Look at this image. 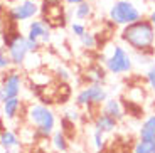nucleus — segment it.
Returning a JSON list of instances; mask_svg holds the SVG:
<instances>
[{"mask_svg":"<svg viewBox=\"0 0 155 153\" xmlns=\"http://www.w3.org/2000/svg\"><path fill=\"white\" fill-rule=\"evenodd\" d=\"M64 2V5H78V4H81V2H84V0H62Z\"/></svg>","mask_w":155,"mask_h":153,"instance_id":"nucleus-27","label":"nucleus"},{"mask_svg":"<svg viewBox=\"0 0 155 153\" xmlns=\"http://www.w3.org/2000/svg\"><path fill=\"white\" fill-rule=\"evenodd\" d=\"M120 41L128 46L137 54H152L155 52V29L148 17H142L133 24L121 27Z\"/></svg>","mask_w":155,"mask_h":153,"instance_id":"nucleus-1","label":"nucleus"},{"mask_svg":"<svg viewBox=\"0 0 155 153\" xmlns=\"http://www.w3.org/2000/svg\"><path fill=\"white\" fill-rule=\"evenodd\" d=\"M143 17V12L140 10L132 0H115L108 10V19L113 25L125 27L133 24Z\"/></svg>","mask_w":155,"mask_h":153,"instance_id":"nucleus-4","label":"nucleus"},{"mask_svg":"<svg viewBox=\"0 0 155 153\" xmlns=\"http://www.w3.org/2000/svg\"><path fill=\"white\" fill-rule=\"evenodd\" d=\"M20 111H22V99H20L19 96L10 98V99L2 103V116H4L5 121L17 119V116L20 115Z\"/></svg>","mask_w":155,"mask_h":153,"instance_id":"nucleus-13","label":"nucleus"},{"mask_svg":"<svg viewBox=\"0 0 155 153\" xmlns=\"http://www.w3.org/2000/svg\"><path fill=\"white\" fill-rule=\"evenodd\" d=\"M100 62L113 76H127L133 71V56L121 44H110L103 47L100 54Z\"/></svg>","mask_w":155,"mask_h":153,"instance_id":"nucleus-2","label":"nucleus"},{"mask_svg":"<svg viewBox=\"0 0 155 153\" xmlns=\"http://www.w3.org/2000/svg\"><path fill=\"white\" fill-rule=\"evenodd\" d=\"M4 41H5L7 52H8V56H10L12 66H14V67L22 69L24 61H25V57L29 56L27 37H25V34H20V32L15 31L14 34H10V37L5 35Z\"/></svg>","mask_w":155,"mask_h":153,"instance_id":"nucleus-7","label":"nucleus"},{"mask_svg":"<svg viewBox=\"0 0 155 153\" xmlns=\"http://www.w3.org/2000/svg\"><path fill=\"white\" fill-rule=\"evenodd\" d=\"M29 39L39 42L41 46H47L51 42V39H52V27L46 22L44 19H32L29 20L27 24V32H25Z\"/></svg>","mask_w":155,"mask_h":153,"instance_id":"nucleus-10","label":"nucleus"},{"mask_svg":"<svg viewBox=\"0 0 155 153\" xmlns=\"http://www.w3.org/2000/svg\"><path fill=\"white\" fill-rule=\"evenodd\" d=\"M148 19H150L152 24H153V29H155V8H153V10H150V14H148Z\"/></svg>","mask_w":155,"mask_h":153,"instance_id":"nucleus-28","label":"nucleus"},{"mask_svg":"<svg viewBox=\"0 0 155 153\" xmlns=\"http://www.w3.org/2000/svg\"><path fill=\"white\" fill-rule=\"evenodd\" d=\"M93 12H94V7L93 4L89 2V0H84V2H81V4L74 5L73 8V15L76 20H89L91 17H93Z\"/></svg>","mask_w":155,"mask_h":153,"instance_id":"nucleus-17","label":"nucleus"},{"mask_svg":"<svg viewBox=\"0 0 155 153\" xmlns=\"http://www.w3.org/2000/svg\"><path fill=\"white\" fill-rule=\"evenodd\" d=\"M0 153H19V151H14V150H5L0 146Z\"/></svg>","mask_w":155,"mask_h":153,"instance_id":"nucleus-30","label":"nucleus"},{"mask_svg":"<svg viewBox=\"0 0 155 153\" xmlns=\"http://www.w3.org/2000/svg\"><path fill=\"white\" fill-rule=\"evenodd\" d=\"M100 111H103L105 115L111 116V118H115L116 121H121V119L125 118V108H123V103H121L118 98H111V96H108V99L105 101V103L101 104Z\"/></svg>","mask_w":155,"mask_h":153,"instance_id":"nucleus-11","label":"nucleus"},{"mask_svg":"<svg viewBox=\"0 0 155 153\" xmlns=\"http://www.w3.org/2000/svg\"><path fill=\"white\" fill-rule=\"evenodd\" d=\"M153 4H155V0H153Z\"/></svg>","mask_w":155,"mask_h":153,"instance_id":"nucleus-34","label":"nucleus"},{"mask_svg":"<svg viewBox=\"0 0 155 153\" xmlns=\"http://www.w3.org/2000/svg\"><path fill=\"white\" fill-rule=\"evenodd\" d=\"M0 130H2V118H0Z\"/></svg>","mask_w":155,"mask_h":153,"instance_id":"nucleus-33","label":"nucleus"},{"mask_svg":"<svg viewBox=\"0 0 155 153\" xmlns=\"http://www.w3.org/2000/svg\"><path fill=\"white\" fill-rule=\"evenodd\" d=\"M69 29H71V34H73L74 37H81V35L88 31L86 24L81 22V20H73V22L69 24Z\"/></svg>","mask_w":155,"mask_h":153,"instance_id":"nucleus-24","label":"nucleus"},{"mask_svg":"<svg viewBox=\"0 0 155 153\" xmlns=\"http://www.w3.org/2000/svg\"><path fill=\"white\" fill-rule=\"evenodd\" d=\"M132 2H142V4H150L153 0H132Z\"/></svg>","mask_w":155,"mask_h":153,"instance_id":"nucleus-31","label":"nucleus"},{"mask_svg":"<svg viewBox=\"0 0 155 153\" xmlns=\"http://www.w3.org/2000/svg\"><path fill=\"white\" fill-rule=\"evenodd\" d=\"M42 0H19L5 8V17L12 24H22L41 15Z\"/></svg>","mask_w":155,"mask_h":153,"instance_id":"nucleus-5","label":"nucleus"},{"mask_svg":"<svg viewBox=\"0 0 155 153\" xmlns=\"http://www.w3.org/2000/svg\"><path fill=\"white\" fill-rule=\"evenodd\" d=\"M108 71L105 67H101V64H94L91 67H88L86 71V81L88 84H105Z\"/></svg>","mask_w":155,"mask_h":153,"instance_id":"nucleus-15","label":"nucleus"},{"mask_svg":"<svg viewBox=\"0 0 155 153\" xmlns=\"http://www.w3.org/2000/svg\"><path fill=\"white\" fill-rule=\"evenodd\" d=\"M91 145H93V148H94V151H96V153L105 151L106 145H108L106 133H103V131L93 128V133H91Z\"/></svg>","mask_w":155,"mask_h":153,"instance_id":"nucleus-19","label":"nucleus"},{"mask_svg":"<svg viewBox=\"0 0 155 153\" xmlns=\"http://www.w3.org/2000/svg\"><path fill=\"white\" fill-rule=\"evenodd\" d=\"M51 145H52V148L56 150V151L59 153H66L68 148H69V140H68L66 133L64 131H59L56 130L54 133L51 135Z\"/></svg>","mask_w":155,"mask_h":153,"instance_id":"nucleus-18","label":"nucleus"},{"mask_svg":"<svg viewBox=\"0 0 155 153\" xmlns=\"http://www.w3.org/2000/svg\"><path fill=\"white\" fill-rule=\"evenodd\" d=\"M41 19H44L52 29L66 25V8L62 0H42L41 4Z\"/></svg>","mask_w":155,"mask_h":153,"instance_id":"nucleus-9","label":"nucleus"},{"mask_svg":"<svg viewBox=\"0 0 155 153\" xmlns=\"http://www.w3.org/2000/svg\"><path fill=\"white\" fill-rule=\"evenodd\" d=\"M130 153H155V140H142V138H138L132 145Z\"/></svg>","mask_w":155,"mask_h":153,"instance_id":"nucleus-20","label":"nucleus"},{"mask_svg":"<svg viewBox=\"0 0 155 153\" xmlns=\"http://www.w3.org/2000/svg\"><path fill=\"white\" fill-rule=\"evenodd\" d=\"M25 121L31 128H34L35 133L42 138H47L56 131V123H58V118H56V113L51 109L47 104L42 103H31L27 104L25 111Z\"/></svg>","mask_w":155,"mask_h":153,"instance_id":"nucleus-3","label":"nucleus"},{"mask_svg":"<svg viewBox=\"0 0 155 153\" xmlns=\"http://www.w3.org/2000/svg\"><path fill=\"white\" fill-rule=\"evenodd\" d=\"M0 146L5 150H14V151H19L20 146H22V140L19 138V135L12 130L7 128H2L0 130Z\"/></svg>","mask_w":155,"mask_h":153,"instance_id":"nucleus-14","label":"nucleus"},{"mask_svg":"<svg viewBox=\"0 0 155 153\" xmlns=\"http://www.w3.org/2000/svg\"><path fill=\"white\" fill-rule=\"evenodd\" d=\"M145 83L152 94H155V62H150L145 71Z\"/></svg>","mask_w":155,"mask_h":153,"instance_id":"nucleus-22","label":"nucleus"},{"mask_svg":"<svg viewBox=\"0 0 155 153\" xmlns=\"http://www.w3.org/2000/svg\"><path fill=\"white\" fill-rule=\"evenodd\" d=\"M138 138L142 140H155V113L148 115L138 128Z\"/></svg>","mask_w":155,"mask_h":153,"instance_id":"nucleus-16","label":"nucleus"},{"mask_svg":"<svg viewBox=\"0 0 155 153\" xmlns=\"http://www.w3.org/2000/svg\"><path fill=\"white\" fill-rule=\"evenodd\" d=\"M118 123H120V121H116L115 118L105 115L103 111H98L96 115H94V118H93V128H96V130H100V131H103V133L110 135V133H113V131H116Z\"/></svg>","mask_w":155,"mask_h":153,"instance_id":"nucleus-12","label":"nucleus"},{"mask_svg":"<svg viewBox=\"0 0 155 153\" xmlns=\"http://www.w3.org/2000/svg\"><path fill=\"white\" fill-rule=\"evenodd\" d=\"M0 32H2V19H0Z\"/></svg>","mask_w":155,"mask_h":153,"instance_id":"nucleus-32","label":"nucleus"},{"mask_svg":"<svg viewBox=\"0 0 155 153\" xmlns=\"http://www.w3.org/2000/svg\"><path fill=\"white\" fill-rule=\"evenodd\" d=\"M78 39H79V44H81L86 50H93V49H96V46H98V37H96V34L91 32V31H86L81 37H78Z\"/></svg>","mask_w":155,"mask_h":153,"instance_id":"nucleus-21","label":"nucleus"},{"mask_svg":"<svg viewBox=\"0 0 155 153\" xmlns=\"http://www.w3.org/2000/svg\"><path fill=\"white\" fill-rule=\"evenodd\" d=\"M56 77H58L61 83H68V81L71 79V71L68 67H64V66H58V67H56Z\"/></svg>","mask_w":155,"mask_h":153,"instance_id":"nucleus-25","label":"nucleus"},{"mask_svg":"<svg viewBox=\"0 0 155 153\" xmlns=\"http://www.w3.org/2000/svg\"><path fill=\"white\" fill-rule=\"evenodd\" d=\"M22 86H24L22 73L19 71V67H10L2 76V81H0V103H4L10 98H15V96H20Z\"/></svg>","mask_w":155,"mask_h":153,"instance_id":"nucleus-8","label":"nucleus"},{"mask_svg":"<svg viewBox=\"0 0 155 153\" xmlns=\"http://www.w3.org/2000/svg\"><path fill=\"white\" fill-rule=\"evenodd\" d=\"M108 89L105 84H88L76 94V106L83 108H101V104L108 99Z\"/></svg>","mask_w":155,"mask_h":153,"instance_id":"nucleus-6","label":"nucleus"},{"mask_svg":"<svg viewBox=\"0 0 155 153\" xmlns=\"http://www.w3.org/2000/svg\"><path fill=\"white\" fill-rule=\"evenodd\" d=\"M12 66V61H10V56L7 52V47L5 44H0V71H8Z\"/></svg>","mask_w":155,"mask_h":153,"instance_id":"nucleus-23","label":"nucleus"},{"mask_svg":"<svg viewBox=\"0 0 155 153\" xmlns=\"http://www.w3.org/2000/svg\"><path fill=\"white\" fill-rule=\"evenodd\" d=\"M4 5H12V4H15V2H19V0H0Z\"/></svg>","mask_w":155,"mask_h":153,"instance_id":"nucleus-29","label":"nucleus"},{"mask_svg":"<svg viewBox=\"0 0 155 153\" xmlns=\"http://www.w3.org/2000/svg\"><path fill=\"white\" fill-rule=\"evenodd\" d=\"M62 118L68 119V121H71V123H76V121H79V118H81V113L78 111V108H69V109L64 111Z\"/></svg>","mask_w":155,"mask_h":153,"instance_id":"nucleus-26","label":"nucleus"}]
</instances>
